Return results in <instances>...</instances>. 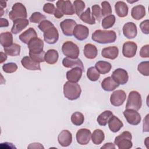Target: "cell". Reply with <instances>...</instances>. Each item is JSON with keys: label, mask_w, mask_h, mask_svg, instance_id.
Here are the masks:
<instances>
[{"label": "cell", "mask_w": 149, "mask_h": 149, "mask_svg": "<svg viewBox=\"0 0 149 149\" xmlns=\"http://www.w3.org/2000/svg\"><path fill=\"white\" fill-rule=\"evenodd\" d=\"M92 40L99 44H108L115 41L116 34L113 30H97L91 36Z\"/></svg>", "instance_id": "cell-1"}, {"label": "cell", "mask_w": 149, "mask_h": 149, "mask_svg": "<svg viewBox=\"0 0 149 149\" xmlns=\"http://www.w3.org/2000/svg\"><path fill=\"white\" fill-rule=\"evenodd\" d=\"M81 93V87L77 83L68 81L63 85L64 96L69 100L73 101L78 99Z\"/></svg>", "instance_id": "cell-2"}, {"label": "cell", "mask_w": 149, "mask_h": 149, "mask_svg": "<svg viewBox=\"0 0 149 149\" xmlns=\"http://www.w3.org/2000/svg\"><path fill=\"white\" fill-rule=\"evenodd\" d=\"M132 139L131 133L128 131H125L115 137L114 143L119 149H129L133 146Z\"/></svg>", "instance_id": "cell-3"}, {"label": "cell", "mask_w": 149, "mask_h": 149, "mask_svg": "<svg viewBox=\"0 0 149 149\" xmlns=\"http://www.w3.org/2000/svg\"><path fill=\"white\" fill-rule=\"evenodd\" d=\"M142 105V99L141 95L137 91H132L129 93L126 109H132L136 111L139 110Z\"/></svg>", "instance_id": "cell-4"}, {"label": "cell", "mask_w": 149, "mask_h": 149, "mask_svg": "<svg viewBox=\"0 0 149 149\" xmlns=\"http://www.w3.org/2000/svg\"><path fill=\"white\" fill-rule=\"evenodd\" d=\"M8 16L12 21L18 19H26L27 16L26 8L23 3L16 2L12 6V10L9 12Z\"/></svg>", "instance_id": "cell-5"}, {"label": "cell", "mask_w": 149, "mask_h": 149, "mask_svg": "<svg viewBox=\"0 0 149 149\" xmlns=\"http://www.w3.org/2000/svg\"><path fill=\"white\" fill-rule=\"evenodd\" d=\"M62 52L67 58L77 59L79 55L80 51L79 47L70 41L65 42L62 46Z\"/></svg>", "instance_id": "cell-6"}, {"label": "cell", "mask_w": 149, "mask_h": 149, "mask_svg": "<svg viewBox=\"0 0 149 149\" xmlns=\"http://www.w3.org/2000/svg\"><path fill=\"white\" fill-rule=\"evenodd\" d=\"M29 54H38L43 52L44 42L38 37L31 39L27 44Z\"/></svg>", "instance_id": "cell-7"}, {"label": "cell", "mask_w": 149, "mask_h": 149, "mask_svg": "<svg viewBox=\"0 0 149 149\" xmlns=\"http://www.w3.org/2000/svg\"><path fill=\"white\" fill-rule=\"evenodd\" d=\"M123 114L127 122L132 125H137L141 122V116L137 111L132 109H126Z\"/></svg>", "instance_id": "cell-8"}, {"label": "cell", "mask_w": 149, "mask_h": 149, "mask_svg": "<svg viewBox=\"0 0 149 149\" xmlns=\"http://www.w3.org/2000/svg\"><path fill=\"white\" fill-rule=\"evenodd\" d=\"M111 77L119 85L125 84L129 80V75L127 71L122 68L115 69L112 72Z\"/></svg>", "instance_id": "cell-9"}, {"label": "cell", "mask_w": 149, "mask_h": 149, "mask_svg": "<svg viewBox=\"0 0 149 149\" xmlns=\"http://www.w3.org/2000/svg\"><path fill=\"white\" fill-rule=\"evenodd\" d=\"M56 8L59 10L63 15H73L75 12L73 5L70 1H58L56 3Z\"/></svg>", "instance_id": "cell-10"}, {"label": "cell", "mask_w": 149, "mask_h": 149, "mask_svg": "<svg viewBox=\"0 0 149 149\" xmlns=\"http://www.w3.org/2000/svg\"><path fill=\"white\" fill-rule=\"evenodd\" d=\"M126 98V94L122 90H118L113 91L111 95V104L115 107L122 105Z\"/></svg>", "instance_id": "cell-11"}, {"label": "cell", "mask_w": 149, "mask_h": 149, "mask_svg": "<svg viewBox=\"0 0 149 149\" xmlns=\"http://www.w3.org/2000/svg\"><path fill=\"white\" fill-rule=\"evenodd\" d=\"M77 25L76 22L70 19H66L60 23V27L64 35L72 36L74 29Z\"/></svg>", "instance_id": "cell-12"}, {"label": "cell", "mask_w": 149, "mask_h": 149, "mask_svg": "<svg viewBox=\"0 0 149 149\" xmlns=\"http://www.w3.org/2000/svg\"><path fill=\"white\" fill-rule=\"evenodd\" d=\"M137 49V45L136 43L133 41H126L122 47L123 55L128 58H133L136 55Z\"/></svg>", "instance_id": "cell-13"}, {"label": "cell", "mask_w": 149, "mask_h": 149, "mask_svg": "<svg viewBox=\"0 0 149 149\" xmlns=\"http://www.w3.org/2000/svg\"><path fill=\"white\" fill-rule=\"evenodd\" d=\"M44 41L48 44H55L59 38V33L57 29L54 26L46 30L43 34Z\"/></svg>", "instance_id": "cell-14"}, {"label": "cell", "mask_w": 149, "mask_h": 149, "mask_svg": "<svg viewBox=\"0 0 149 149\" xmlns=\"http://www.w3.org/2000/svg\"><path fill=\"white\" fill-rule=\"evenodd\" d=\"M76 140L77 142L80 145H86L90 140L91 137V131L86 128L79 129L76 133Z\"/></svg>", "instance_id": "cell-15"}, {"label": "cell", "mask_w": 149, "mask_h": 149, "mask_svg": "<svg viewBox=\"0 0 149 149\" xmlns=\"http://www.w3.org/2000/svg\"><path fill=\"white\" fill-rule=\"evenodd\" d=\"M73 34L77 40L83 41L88 37L89 35V29L87 26L83 24H77L74 29Z\"/></svg>", "instance_id": "cell-16"}, {"label": "cell", "mask_w": 149, "mask_h": 149, "mask_svg": "<svg viewBox=\"0 0 149 149\" xmlns=\"http://www.w3.org/2000/svg\"><path fill=\"white\" fill-rule=\"evenodd\" d=\"M122 30L124 36L128 39L135 38L137 34V26L133 22H127L125 23L123 26Z\"/></svg>", "instance_id": "cell-17"}, {"label": "cell", "mask_w": 149, "mask_h": 149, "mask_svg": "<svg viewBox=\"0 0 149 149\" xmlns=\"http://www.w3.org/2000/svg\"><path fill=\"white\" fill-rule=\"evenodd\" d=\"M58 141L59 144L62 147L70 146L72 141V133L68 130H62L58 136Z\"/></svg>", "instance_id": "cell-18"}, {"label": "cell", "mask_w": 149, "mask_h": 149, "mask_svg": "<svg viewBox=\"0 0 149 149\" xmlns=\"http://www.w3.org/2000/svg\"><path fill=\"white\" fill-rule=\"evenodd\" d=\"M22 66L29 70H41L40 63H38L33 60L29 56L23 57L21 60Z\"/></svg>", "instance_id": "cell-19"}, {"label": "cell", "mask_w": 149, "mask_h": 149, "mask_svg": "<svg viewBox=\"0 0 149 149\" xmlns=\"http://www.w3.org/2000/svg\"><path fill=\"white\" fill-rule=\"evenodd\" d=\"M13 26L11 28V33L17 34L24 29L29 24V21L27 19H18L13 21Z\"/></svg>", "instance_id": "cell-20"}, {"label": "cell", "mask_w": 149, "mask_h": 149, "mask_svg": "<svg viewBox=\"0 0 149 149\" xmlns=\"http://www.w3.org/2000/svg\"><path fill=\"white\" fill-rule=\"evenodd\" d=\"M83 72V70L80 68H73L66 72V79L69 81L77 83L81 79Z\"/></svg>", "instance_id": "cell-21"}, {"label": "cell", "mask_w": 149, "mask_h": 149, "mask_svg": "<svg viewBox=\"0 0 149 149\" xmlns=\"http://www.w3.org/2000/svg\"><path fill=\"white\" fill-rule=\"evenodd\" d=\"M119 54L118 48L116 46H110L104 48L101 51L102 57L111 60H113L118 57Z\"/></svg>", "instance_id": "cell-22"}, {"label": "cell", "mask_w": 149, "mask_h": 149, "mask_svg": "<svg viewBox=\"0 0 149 149\" xmlns=\"http://www.w3.org/2000/svg\"><path fill=\"white\" fill-rule=\"evenodd\" d=\"M62 65L67 68H80L84 71V66L82 61L79 59H72L69 58H64L62 61Z\"/></svg>", "instance_id": "cell-23"}, {"label": "cell", "mask_w": 149, "mask_h": 149, "mask_svg": "<svg viewBox=\"0 0 149 149\" xmlns=\"http://www.w3.org/2000/svg\"><path fill=\"white\" fill-rule=\"evenodd\" d=\"M36 37H37V34L34 29L32 27L29 28L19 36L20 40L26 44H27L31 39Z\"/></svg>", "instance_id": "cell-24"}, {"label": "cell", "mask_w": 149, "mask_h": 149, "mask_svg": "<svg viewBox=\"0 0 149 149\" xmlns=\"http://www.w3.org/2000/svg\"><path fill=\"white\" fill-rule=\"evenodd\" d=\"M108 123L110 130L113 133L118 132L123 126V122L115 115H112L110 118Z\"/></svg>", "instance_id": "cell-25"}, {"label": "cell", "mask_w": 149, "mask_h": 149, "mask_svg": "<svg viewBox=\"0 0 149 149\" xmlns=\"http://www.w3.org/2000/svg\"><path fill=\"white\" fill-rule=\"evenodd\" d=\"M115 13L119 17H126L128 14L129 8L123 1H118L115 5Z\"/></svg>", "instance_id": "cell-26"}, {"label": "cell", "mask_w": 149, "mask_h": 149, "mask_svg": "<svg viewBox=\"0 0 149 149\" xmlns=\"http://www.w3.org/2000/svg\"><path fill=\"white\" fill-rule=\"evenodd\" d=\"M83 53L86 58L89 59H93L97 57L98 51L97 47L94 45L88 43L84 45Z\"/></svg>", "instance_id": "cell-27"}, {"label": "cell", "mask_w": 149, "mask_h": 149, "mask_svg": "<svg viewBox=\"0 0 149 149\" xmlns=\"http://www.w3.org/2000/svg\"><path fill=\"white\" fill-rule=\"evenodd\" d=\"M146 15V8L142 5H138L134 6L131 10L132 17L136 20H139L143 18Z\"/></svg>", "instance_id": "cell-28"}, {"label": "cell", "mask_w": 149, "mask_h": 149, "mask_svg": "<svg viewBox=\"0 0 149 149\" xmlns=\"http://www.w3.org/2000/svg\"><path fill=\"white\" fill-rule=\"evenodd\" d=\"M119 84L116 83L111 77H105L101 82L102 88L106 91H112L118 87Z\"/></svg>", "instance_id": "cell-29"}, {"label": "cell", "mask_w": 149, "mask_h": 149, "mask_svg": "<svg viewBox=\"0 0 149 149\" xmlns=\"http://www.w3.org/2000/svg\"><path fill=\"white\" fill-rule=\"evenodd\" d=\"M59 58V54L56 50L54 49H50L45 54L44 59L45 62L50 65L55 64L57 62Z\"/></svg>", "instance_id": "cell-30"}, {"label": "cell", "mask_w": 149, "mask_h": 149, "mask_svg": "<svg viewBox=\"0 0 149 149\" xmlns=\"http://www.w3.org/2000/svg\"><path fill=\"white\" fill-rule=\"evenodd\" d=\"M0 43L3 48H6L13 44V36L12 33L6 31L0 34Z\"/></svg>", "instance_id": "cell-31"}, {"label": "cell", "mask_w": 149, "mask_h": 149, "mask_svg": "<svg viewBox=\"0 0 149 149\" xmlns=\"http://www.w3.org/2000/svg\"><path fill=\"white\" fill-rule=\"evenodd\" d=\"M95 68L100 73L104 74L110 72L112 68V65L108 62L99 61L97 62H96L95 65Z\"/></svg>", "instance_id": "cell-32"}, {"label": "cell", "mask_w": 149, "mask_h": 149, "mask_svg": "<svg viewBox=\"0 0 149 149\" xmlns=\"http://www.w3.org/2000/svg\"><path fill=\"white\" fill-rule=\"evenodd\" d=\"M91 140L94 144L99 145L102 143L105 139L104 132L101 129H95L91 134Z\"/></svg>", "instance_id": "cell-33"}, {"label": "cell", "mask_w": 149, "mask_h": 149, "mask_svg": "<svg viewBox=\"0 0 149 149\" xmlns=\"http://www.w3.org/2000/svg\"><path fill=\"white\" fill-rule=\"evenodd\" d=\"M112 115L113 113L111 111L106 110L98 115L97 119V121L100 126H106L109 119Z\"/></svg>", "instance_id": "cell-34"}, {"label": "cell", "mask_w": 149, "mask_h": 149, "mask_svg": "<svg viewBox=\"0 0 149 149\" xmlns=\"http://www.w3.org/2000/svg\"><path fill=\"white\" fill-rule=\"evenodd\" d=\"M79 17L81 21L88 24L91 25L95 24V19L92 15L90 8H88L86 10L83 12Z\"/></svg>", "instance_id": "cell-35"}, {"label": "cell", "mask_w": 149, "mask_h": 149, "mask_svg": "<svg viewBox=\"0 0 149 149\" xmlns=\"http://www.w3.org/2000/svg\"><path fill=\"white\" fill-rule=\"evenodd\" d=\"M20 49L21 47L20 45L14 43L8 47L4 48L3 50L5 53H6L7 55L11 56H15L20 55Z\"/></svg>", "instance_id": "cell-36"}, {"label": "cell", "mask_w": 149, "mask_h": 149, "mask_svg": "<svg viewBox=\"0 0 149 149\" xmlns=\"http://www.w3.org/2000/svg\"><path fill=\"white\" fill-rule=\"evenodd\" d=\"M72 123L75 126L81 125L84 120V117L82 113L80 112H74L70 118Z\"/></svg>", "instance_id": "cell-37"}, {"label": "cell", "mask_w": 149, "mask_h": 149, "mask_svg": "<svg viewBox=\"0 0 149 149\" xmlns=\"http://www.w3.org/2000/svg\"><path fill=\"white\" fill-rule=\"evenodd\" d=\"M115 21V16L113 15H111L105 17L102 19L101 26L104 29H108L112 27L114 25Z\"/></svg>", "instance_id": "cell-38"}, {"label": "cell", "mask_w": 149, "mask_h": 149, "mask_svg": "<svg viewBox=\"0 0 149 149\" xmlns=\"http://www.w3.org/2000/svg\"><path fill=\"white\" fill-rule=\"evenodd\" d=\"M100 73L97 71L95 67H90L87 71V78L92 81H96L98 80L100 76Z\"/></svg>", "instance_id": "cell-39"}, {"label": "cell", "mask_w": 149, "mask_h": 149, "mask_svg": "<svg viewBox=\"0 0 149 149\" xmlns=\"http://www.w3.org/2000/svg\"><path fill=\"white\" fill-rule=\"evenodd\" d=\"M73 7L75 13L79 17L81 14L83 12L85 8V3L83 1L76 0L73 2Z\"/></svg>", "instance_id": "cell-40"}, {"label": "cell", "mask_w": 149, "mask_h": 149, "mask_svg": "<svg viewBox=\"0 0 149 149\" xmlns=\"http://www.w3.org/2000/svg\"><path fill=\"white\" fill-rule=\"evenodd\" d=\"M138 71L143 76H148L149 75V62L144 61L138 65Z\"/></svg>", "instance_id": "cell-41"}, {"label": "cell", "mask_w": 149, "mask_h": 149, "mask_svg": "<svg viewBox=\"0 0 149 149\" xmlns=\"http://www.w3.org/2000/svg\"><path fill=\"white\" fill-rule=\"evenodd\" d=\"M46 17L39 12H36L31 14L29 18V20L31 23H40L44 20H45Z\"/></svg>", "instance_id": "cell-42"}, {"label": "cell", "mask_w": 149, "mask_h": 149, "mask_svg": "<svg viewBox=\"0 0 149 149\" xmlns=\"http://www.w3.org/2000/svg\"><path fill=\"white\" fill-rule=\"evenodd\" d=\"M101 14L102 16H108L112 13V8L110 3L108 1H103L101 2Z\"/></svg>", "instance_id": "cell-43"}, {"label": "cell", "mask_w": 149, "mask_h": 149, "mask_svg": "<svg viewBox=\"0 0 149 149\" xmlns=\"http://www.w3.org/2000/svg\"><path fill=\"white\" fill-rule=\"evenodd\" d=\"M2 68L4 72L7 73H12L17 70V65L14 62H9L3 65Z\"/></svg>", "instance_id": "cell-44"}, {"label": "cell", "mask_w": 149, "mask_h": 149, "mask_svg": "<svg viewBox=\"0 0 149 149\" xmlns=\"http://www.w3.org/2000/svg\"><path fill=\"white\" fill-rule=\"evenodd\" d=\"M92 8V15L98 22H100L102 18L101 9L98 5H94L91 7Z\"/></svg>", "instance_id": "cell-45"}, {"label": "cell", "mask_w": 149, "mask_h": 149, "mask_svg": "<svg viewBox=\"0 0 149 149\" xmlns=\"http://www.w3.org/2000/svg\"><path fill=\"white\" fill-rule=\"evenodd\" d=\"M54 26V24L49 20H44L39 23L38 27L41 31L44 33L46 30H47L48 29H49Z\"/></svg>", "instance_id": "cell-46"}, {"label": "cell", "mask_w": 149, "mask_h": 149, "mask_svg": "<svg viewBox=\"0 0 149 149\" xmlns=\"http://www.w3.org/2000/svg\"><path fill=\"white\" fill-rule=\"evenodd\" d=\"M45 52L44 51L42 52L40 54H29V56L34 61L38 62V63H41L45 61L44 59V56H45Z\"/></svg>", "instance_id": "cell-47"}, {"label": "cell", "mask_w": 149, "mask_h": 149, "mask_svg": "<svg viewBox=\"0 0 149 149\" xmlns=\"http://www.w3.org/2000/svg\"><path fill=\"white\" fill-rule=\"evenodd\" d=\"M55 9L56 8L54 5L51 3H46L44 4L43 6L44 12L50 15H54Z\"/></svg>", "instance_id": "cell-48"}, {"label": "cell", "mask_w": 149, "mask_h": 149, "mask_svg": "<svg viewBox=\"0 0 149 149\" xmlns=\"http://www.w3.org/2000/svg\"><path fill=\"white\" fill-rule=\"evenodd\" d=\"M140 28L141 31L146 34H149V20L148 19L143 21L140 24Z\"/></svg>", "instance_id": "cell-49"}, {"label": "cell", "mask_w": 149, "mask_h": 149, "mask_svg": "<svg viewBox=\"0 0 149 149\" xmlns=\"http://www.w3.org/2000/svg\"><path fill=\"white\" fill-rule=\"evenodd\" d=\"M139 54L141 58H148L149 57V45L147 44L143 46L140 49Z\"/></svg>", "instance_id": "cell-50"}, {"label": "cell", "mask_w": 149, "mask_h": 149, "mask_svg": "<svg viewBox=\"0 0 149 149\" xmlns=\"http://www.w3.org/2000/svg\"><path fill=\"white\" fill-rule=\"evenodd\" d=\"M148 116L149 115L147 114L145 118L143 120V132H148L149 129H148Z\"/></svg>", "instance_id": "cell-51"}, {"label": "cell", "mask_w": 149, "mask_h": 149, "mask_svg": "<svg viewBox=\"0 0 149 149\" xmlns=\"http://www.w3.org/2000/svg\"><path fill=\"white\" fill-rule=\"evenodd\" d=\"M28 148H44V146L39 143H31L30 144V145L27 147Z\"/></svg>", "instance_id": "cell-52"}, {"label": "cell", "mask_w": 149, "mask_h": 149, "mask_svg": "<svg viewBox=\"0 0 149 149\" xmlns=\"http://www.w3.org/2000/svg\"><path fill=\"white\" fill-rule=\"evenodd\" d=\"M1 148H16L15 146L13 145L12 143H8V142H5L1 144Z\"/></svg>", "instance_id": "cell-53"}, {"label": "cell", "mask_w": 149, "mask_h": 149, "mask_svg": "<svg viewBox=\"0 0 149 149\" xmlns=\"http://www.w3.org/2000/svg\"><path fill=\"white\" fill-rule=\"evenodd\" d=\"M101 148L103 149H115V146L112 143H107L104 144V146H102Z\"/></svg>", "instance_id": "cell-54"}, {"label": "cell", "mask_w": 149, "mask_h": 149, "mask_svg": "<svg viewBox=\"0 0 149 149\" xmlns=\"http://www.w3.org/2000/svg\"><path fill=\"white\" fill-rule=\"evenodd\" d=\"M9 26V22L8 20L5 18H1L0 19V27H8Z\"/></svg>", "instance_id": "cell-55"}, {"label": "cell", "mask_w": 149, "mask_h": 149, "mask_svg": "<svg viewBox=\"0 0 149 149\" xmlns=\"http://www.w3.org/2000/svg\"><path fill=\"white\" fill-rule=\"evenodd\" d=\"M54 15V16H55L56 18H57V19H60V18L62 17L63 16V13H62L59 10H58L57 8H56Z\"/></svg>", "instance_id": "cell-56"}, {"label": "cell", "mask_w": 149, "mask_h": 149, "mask_svg": "<svg viewBox=\"0 0 149 149\" xmlns=\"http://www.w3.org/2000/svg\"><path fill=\"white\" fill-rule=\"evenodd\" d=\"M7 59V54L3 52H1V61L0 63H2Z\"/></svg>", "instance_id": "cell-57"}, {"label": "cell", "mask_w": 149, "mask_h": 149, "mask_svg": "<svg viewBox=\"0 0 149 149\" xmlns=\"http://www.w3.org/2000/svg\"><path fill=\"white\" fill-rule=\"evenodd\" d=\"M0 6L1 8H4L6 7V1H0Z\"/></svg>", "instance_id": "cell-58"}, {"label": "cell", "mask_w": 149, "mask_h": 149, "mask_svg": "<svg viewBox=\"0 0 149 149\" xmlns=\"http://www.w3.org/2000/svg\"><path fill=\"white\" fill-rule=\"evenodd\" d=\"M1 9V16H2L3 15V8H0Z\"/></svg>", "instance_id": "cell-59"}]
</instances>
